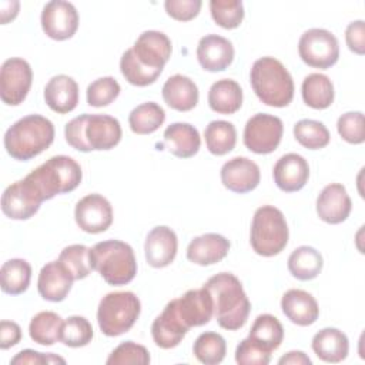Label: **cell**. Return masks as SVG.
<instances>
[{"instance_id": "2", "label": "cell", "mask_w": 365, "mask_h": 365, "mask_svg": "<svg viewBox=\"0 0 365 365\" xmlns=\"http://www.w3.org/2000/svg\"><path fill=\"white\" fill-rule=\"evenodd\" d=\"M53 123L40 115L29 114L11 124L4 133V148L17 161H29L46 151L54 141Z\"/></svg>"}, {"instance_id": "40", "label": "cell", "mask_w": 365, "mask_h": 365, "mask_svg": "<svg viewBox=\"0 0 365 365\" xmlns=\"http://www.w3.org/2000/svg\"><path fill=\"white\" fill-rule=\"evenodd\" d=\"M292 133L295 140L308 150H321L331 141V134L324 123L311 118L297 121Z\"/></svg>"}, {"instance_id": "50", "label": "cell", "mask_w": 365, "mask_h": 365, "mask_svg": "<svg viewBox=\"0 0 365 365\" xmlns=\"http://www.w3.org/2000/svg\"><path fill=\"white\" fill-rule=\"evenodd\" d=\"M345 41L348 48L358 54H365V23L364 20L351 21L345 29Z\"/></svg>"}, {"instance_id": "15", "label": "cell", "mask_w": 365, "mask_h": 365, "mask_svg": "<svg viewBox=\"0 0 365 365\" xmlns=\"http://www.w3.org/2000/svg\"><path fill=\"white\" fill-rule=\"evenodd\" d=\"M123 137L121 124L108 114H88L84 125V140L90 151H107L118 145Z\"/></svg>"}, {"instance_id": "12", "label": "cell", "mask_w": 365, "mask_h": 365, "mask_svg": "<svg viewBox=\"0 0 365 365\" xmlns=\"http://www.w3.org/2000/svg\"><path fill=\"white\" fill-rule=\"evenodd\" d=\"M41 29L53 40L64 41L71 38L78 29V13L74 4L64 0H51L41 11Z\"/></svg>"}, {"instance_id": "52", "label": "cell", "mask_w": 365, "mask_h": 365, "mask_svg": "<svg viewBox=\"0 0 365 365\" xmlns=\"http://www.w3.org/2000/svg\"><path fill=\"white\" fill-rule=\"evenodd\" d=\"M10 364H13V365H23V364L43 365V364H50V361H48V354H41L34 349H23L11 358Z\"/></svg>"}, {"instance_id": "34", "label": "cell", "mask_w": 365, "mask_h": 365, "mask_svg": "<svg viewBox=\"0 0 365 365\" xmlns=\"http://www.w3.org/2000/svg\"><path fill=\"white\" fill-rule=\"evenodd\" d=\"M165 121L164 108L155 101L138 104L128 114V125L134 134L147 135L155 133Z\"/></svg>"}, {"instance_id": "46", "label": "cell", "mask_w": 365, "mask_h": 365, "mask_svg": "<svg viewBox=\"0 0 365 365\" xmlns=\"http://www.w3.org/2000/svg\"><path fill=\"white\" fill-rule=\"evenodd\" d=\"M336 130L341 138L349 144L358 145L365 141V125L362 111H348L336 121Z\"/></svg>"}, {"instance_id": "8", "label": "cell", "mask_w": 365, "mask_h": 365, "mask_svg": "<svg viewBox=\"0 0 365 365\" xmlns=\"http://www.w3.org/2000/svg\"><path fill=\"white\" fill-rule=\"evenodd\" d=\"M298 54L307 66L327 70L339 58V43L335 34L327 29H309L299 37Z\"/></svg>"}, {"instance_id": "27", "label": "cell", "mask_w": 365, "mask_h": 365, "mask_svg": "<svg viewBox=\"0 0 365 365\" xmlns=\"http://www.w3.org/2000/svg\"><path fill=\"white\" fill-rule=\"evenodd\" d=\"M161 96L170 108L180 113L191 111L200 98L197 84L184 74L170 76L161 88Z\"/></svg>"}, {"instance_id": "35", "label": "cell", "mask_w": 365, "mask_h": 365, "mask_svg": "<svg viewBox=\"0 0 365 365\" xmlns=\"http://www.w3.org/2000/svg\"><path fill=\"white\" fill-rule=\"evenodd\" d=\"M31 279V267L23 258H11L1 265L0 282L1 291L9 295L23 294Z\"/></svg>"}, {"instance_id": "16", "label": "cell", "mask_w": 365, "mask_h": 365, "mask_svg": "<svg viewBox=\"0 0 365 365\" xmlns=\"http://www.w3.org/2000/svg\"><path fill=\"white\" fill-rule=\"evenodd\" d=\"M315 210L321 221L327 224L344 222L352 210L351 197L341 182H331L325 185L317 197Z\"/></svg>"}, {"instance_id": "41", "label": "cell", "mask_w": 365, "mask_h": 365, "mask_svg": "<svg viewBox=\"0 0 365 365\" xmlns=\"http://www.w3.org/2000/svg\"><path fill=\"white\" fill-rule=\"evenodd\" d=\"M57 259L71 274L74 281L87 278L93 271L90 264V248L83 244H71L64 247Z\"/></svg>"}, {"instance_id": "36", "label": "cell", "mask_w": 365, "mask_h": 365, "mask_svg": "<svg viewBox=\"0 0 365 365\" xmlns=\"http://www.w3.org/2000/svg\"><path fill=\"white\" fill-rule=\"evenodd\" d=\"M207 150L214 155H225L234 150L237 144V130L232 123L225 120H214L204 130Z\"/></svg>"}, {"instance_id": "30", "label": "cell", "mask_w": 365, "mask_h": 365, "mask_svg": "<svg viewBox=\"0 0 365 365\" xmlns=\"http://www.w3.org/2000/svg\"><path fill=\"white\" fill-rule=\"evenodd\" d=\"M242 88L232 78H221L211 84L208 90V106L217 114L230 115L242 106Z\"/></svg>"}, {"instance_id": "19", "label": "cell", "mask_w": 365, "mask_h": 365, "mask_svg": "<svg viewBox=\"0 0 365 365\" xmlns=\"http://www.w3.org/2000/svg\"><path fill=\"white\" fill-rule=\"evenodd\" d=\"M235 56L232 43L218 34H207L197 46V60L202 70L210 73L227 70Z\"/></svg>"}, {"instance_id": "9", "label": "cell", "mask_w": 365, "mask_h": 365, "mask_svg": "<svg viewBox=\"0 0 365 365\" xmlns=\"http://www.w3.org/2000/svg\"><path fill=\"white\" fill-rule=\"evenodd\" d=\"M282 134L284 124L279 117L257 113L245 123L242 141L251 153L271 154L278 148Z\"/></svg>"}, {"instance_id": "44", "label": "cell", "mask_w": 365, "mask_h": 365, "mask_svg": "<svg viewBox=\"0 0 365 365\" xmlns=\"http://www.w3.org/2000/svg\"><path fill=\"white\" fill-rule=\"evenodd\" d=\"M121 87L120 83L111 77H100L94 81H91L86 91L87 104L91 107H106L111 104L118 96H120Z\"/></svg>"}, {"instance_id": "5", "label": "cell", "mask_w": 365, "mask_h": 365, "mask_svg": "<svg viewBox=\"0 0 365 365\" xmlns=\"http://www.w3.org/2000/svg\"><path fill=\"white\" fill-rule=\"evenodd\" d=\"M40 191L41 197L51 200L58 194L74 191L81 180L80 164L68 155H54L26 175Z\"/></svg>"}, {"instance_id": "23", "label": "cell", "mask_w": 365, "mask_h": 365, "mask_svg": "<svg viewBox=\"0 0 365 365\" xmlns=\"http://www.w3.org/2000/svg\"><path fill=\"white\" fill-rule=\"evenodd\" d=\"M73 282L74 278L71 274L57 259L47 262L40 269L37 278V289L43 299L50 302H61L71 291Z\"/></svg>"}, {"instance_id": "47", "label": "cell", "mask_w": 365, "mask_h": 365, "mask_svg": "<svg viewBox=\"0 0 365 365\" xmlns=\"http://www.w3.org/2000/svg\"><path fill=\"white\" fill-rule=\"evenodd\" d=\"M271 361V354L255 345L248 336L235 348V362L238 365H267Z\"/></svg>"}, {"instance_id": "53", "label": "cell", "mask_w": 365, "mask_h": 365, "mask_svg": "<svg viewBox=\"0 0 365 365\" xmlns=\"http://www.w3.org/2000/svg\"><path fill=\"white\" fill-rule=\"evenodd\" d=\"M279 365H311V358L302 351H289L278 359Z\"/></svg>"}, {"instance_id": "25", "label": "cell", "mask_w": 365, "mask_h": 365, "mask_svg": "<svg viewBox=\"0 0 365 365\" xmlns=\"http://www.w3.org/2000/svg\"><path fill=\"white\" fill-rule=\"evenodd\" d=\"M44 101L57 114L71 113L78 104V84L67 74L53 76L44 87Z\"/></svg>"}, {"instance_id": "14", "label": "cell", "mask_w": 365, "mask_h": 365, "mask_svg": "<svg viewBox=\"0 0 365 365\" xmlns=\"http://www.w3.org/2000/svg\"><path fill=\"white\" fill-rule=\"evenodd\" d=\"M220 177L222 185L228 191L245 194L258 187L261 181V171L257 163L238 155L222 164Z\"/></svg>"}, {"instance_id": "11", "label": "cell", "mask_w": 365, "mask_h": 365, "mask_svg": "<svg viewBox=\"0 0 365 365\" xmlns=\"http://www.w3.org/2000/svg\"><path fill=\"white\" fill-rule=\"evenodd\" d=\"M33 70L24 58L11 57L1 64L0 97L7 106L21 104L31 87Z\"/></svg>"}, {"instance_id": "33", "label": "cell", "mask_w": 365, "mask_h": 365, "mask_svg": "<svg viewBox=\"0 0 365 365\" xmlns=\"http://www.w3.org/2000/svg\"><path fill=\"white\" fill-rule=\"evenodd\" d=\"M301 96L308 107L314 110H325L334 103V84L328 76L311 73L302 80Z\"/></svg>"}, {"instance_id": "4", "label": "cell", "mask_w": 365, "mask_h": 365, "mask_svg": "<svg viewBox=\"0 0 365 365\" xmlns=\"http://www.w3.org/2000/svg\"><path fill=\"white\" fill-rule=\"evenodd\" d=\"M90 264L93 271L114 287L131 282L137 274L134 250L121 240H106L90 248Z\"/></svg>"}, {"instance_id": "37", "label": "cell", "mask_w": 365, "mask_h": 365, "mask_svg": "<svg viewBox=\"0 0 365 365\" xmlns=\"http://www.w3.org/2000/svg\"><path fill=\"white\" fill-rule=\"evenodd\" d=\"M63 318L53 311H41L36 314L29 324V335L38 345H54L60 341Z\"/></svg>"}, {"instance_id": "51", "label": "cell", "mask_w": 365, "mask_h": 365, "mask_svg": "<svg viewBox=\"0 0 365 365\" xmlns=\"http://www.w3.org/2000/svg\"><path fill=\"white\" fill-rule=\"evenodd\" d=\"M21 339V328L14 321L3 319L0 322V348L9 349L17 345Z\"/></svg>"}, {"instance_id": "54", "label": "cell", "mask_w": 365, "mask_h": 365, "mask_svg": "<svg viewBox=\"0 0 365 365\" xmlns=\"http://www.w3.org/2000/svg\"><path fill=\"white\" fill-rule=\"evenodd\" d=\"M20 3L19 1H10V9H7V3L1 1L0 3V16H1V24H7L9 21L14 20L16 16L19 14Z\"/></svg>"}, {"instance_id": "24", "label": "cell", "mask_w": 365, "mask_h": 365, "mask_svg": "<svg viewBox=\"0 0 365 365\" xmlns=\"http://www.w3.org/2000/svg\"><path fill=\"white\" fill-rule=\"evenodd\" d=\"M230 241L217 232H207L192 238L187 247V259L208 267L222 261L230 252Z\"/></svg>"}, {"instance_id": "38", "label": "cell", "mask_w": 365, "mask_h": 365, "mask_svg": "<svg viewBox=\"0 0 365 365\" xmlns=\"http://www.w3.org/2000/svg\"><path fill=\"white\" fill-rule=\"evenodd\" d=\"M194 356L205 365L221 364L227 354V342L218 332L207 331L197 336L192 345Z\"/></svg>"}, {"instance_id": "29", "label": "cell", "mask_w": 365, "mask_h": 365, "mask_svg": "<svg viewBox=\"0 0 365 365\" xmlns=\"http://www.w3.org/2000/svg\"><path fill=\"white\" fill-rule=\"evenodd\" d=\"M164 145L173 155L190 158L198 153L201 137L190 123H173L164 130Z\"/></svg>"}, {"instance_id": "48", "label": "cell", "mask_w": 365, "mask_h": 365, "mask_svg": "<svg viewBox=\"0 0 365 365\" xmlns=\"http://www.w3.org/2000/svg\"><path fill=\"white\" fill-rule=\"evenodd\" d=\"M201 0H165V13L178 21H190L195 19L201 10Z\"/></svg>"}, {"instance_id": "32", "label": "cell", "mask_w": 365, "mask_h": 365, "mask_svg": "<svg viewBox=\"0 0 365 365\" xmlns=\"http://www.w3.org/2000/svg\"><path fill=\"white\" fill-rule=\"evenodd\" d=\"M287 267L294 278L299 281H311L321 274L324 259L321 252L314 247L301 245L289 254Z\"/></svg>"}, {"instance_id": "49", "label": "cell", "mask_w": 365, "mask_h": 365, "mask_svg": "<svg viewBox=\"0 0 365 365\" xmlns=\"http://www.w3.org/2000/svg\"><path fill=\"white\" fill-rule=\"evenodd\" d=\"M87 117H88L87 113L80 114L73 120H70L64 127V137L67 144L81 153H90V148L87 147L84 140V125H86Z\"/></svg>"}, {"instance_id": "26", "label": "cell", "mask_w": 365, "mask_h": 365, "mask_svg": "<svg viewBox=\"0 0 365 365\" xmlns=\"http://www.w3.org/2000/svg\"><path fill=\"white\" fill-rule=\"evenodd\" d=\"M281 309L284 315L295 325H312L319 317L317 299L304 289H288L281 298Z\"/></svg>"}, {"instance_id": "10", "label": "cell", "mask_w": 365, "mask_h": 365, "mask_svg": "<svg viewBox=\"0 0 365 365\" xmlns=\"http://www.w3.org/2000/svg\"><path fill=\"white\" fill-rule=\"evenodd\" d=\"M44 198L36 185L27 178L10 184L1 195V211L11 220H29L38 210Z\"/></svg>"}, {"instance_id": "22", "label": "cell", "mask_w": 365, "mask_h": 365, "mask_svg": "<svg viewBox=\"0 0 365 365\" xmlns=\"http://www.w3.org/2000/svg\"><path fill=\"white\" fill-rule=\"evenodd\" d=\"M274 182L284 192H297L305 187L309 178L308 161L297 154L288 153L279 157L272 168Z\"/></svg>"}, {"instance_id": "6", "label": "cell", "mask_w": 365, "mask_h": 365, "mask_svg": "<svg viewBox=\"0 0 365 365\" xmlns=\"http://www.w3.org/2000/svg\"><path fill=\"white\" fill-rule=\"evenodd\" d=\"M289 230L282 211L274 205H262L255 210L250 244L255 254L261 257L278 255L288 244Z\"/></svg>"}, {"instance_id": "17", "label": "cell", "mask_w": 365, "mask_h": 365, "mask_svg": "<svg viewBox=\"0 0 365 365\" xmlns=\"http://www.w3.org/2000/svg\"><path fill=\"white\" fill-rule=\"evenodd\" d=\"M188 331L190 328L177 311L175 299H171L151 324L153 341L161 349H171L180 345Z\"/></svg>"}, {"instance_id": "13", "label": "cell", "mask_w": 365, "mask_h": 365, "mask_svg": "<svg viewBox=\"0 0 365 365\" xmlns=\"http://www.w3.org/2000/svg\"><path fill=\"white\" fill-rule=\"evenodd\" d=\"M74 220L81 231L100 234L107 231L113 224V207L101 194H87L77 201Z\"/></svg>"}, {"instance_id": "31", "label": "cell", "mask_w": 365, "mask_h": 365, "mask_svg": "<svg viewBox=\"0 0 365 365\" xmlns=\"http://www.w3.org/2000/svg\"><path fill=\"white\" fill-rule=\"evenodd\" d=\"M248 338L261 349L271 354L278 349L284 341L282 324L271 314H261L254 319Z\"/></svg>"}, {"instance_id": "45", "label": "cell", "mask_w": 365, "mask_h": 365, "mask_svg": "<svg viewBox=\"0 0 365 365\" xmlns=\"http://www.w3.org/2000/svg\"><path fill=\"white\" fill-rule=\"evenodd\" d=\"M150 352L144 345L135 344L133 341L121 342L113 352L108 355L106 364L108 365H147L150 364Z\"/></svg>"}, {"instance_id": "39", "label": "cell", "mask_w": 365, "mask_h": 365, "mask_svg": "<svg viewBox=\"0 0 365 365\" xmlns=\"http://www.w3.org/2000/svg\"><path fill=\"white\" fill-rule=\"evenodd\" d=\"M120 71L123 77L133 86L137 87H147L157 81L163 70H155L144 66L135 57L133 48H128L123 53L120 58Z\"/></svg>"}, {"instance_id": "1", "label": "cell", "mask_w": 365, "mask_h": 365, "mask_svg": "<svg viewBox=\"0 0 365 365\" xmlns=\"http://www.w3.org/2000/svg\"><path fill=\"white\" fill-rule=\"evenodd\" d=\"M212 297L214 317L218 325L227 331L242 328L251 311V302L241 281L231 272H220L204 284Z\"/></svg>"}, {"instance_id": "3", "label": "cell", "mask_w": 365, "mask_h": 365, "mask_svg": "<svg viewBox=\"0 0 365 365\" xmlns=\"http://www.w3.org/2000/svg\"><path fill=\"white\" fill-rule=\"evenodd\" d=\"M250 83L261 103L269 107H287L294 98V80L285 66L275 57L265 56L254 61Z\"/></svg>"}, {"instance_id": "18", "label": "cell", "mask_w": 365, "mask_h": 365, "mask_svg": "<svg viewBox=\"0 0 365 365\" xmlns=\"http://www.w3.org/2000/svg\"><path fill=\"white\" fill-rule=\"evenodd\" d=\"M135 57L144 66L155 70H163L168 63L173 51L171 40L167 34L158 30H145L143 31L134 46L131 47Z\"/></svg>"}, {"instance_id": "42", "label": "cell", "mask_w": 365, "mask_h": 365, "mask_svg": "<svg viewBox=\"0 0 365 365\" xmlns=\"http://www.w3.org/2000/svg\"><path fill=\"white\" fill-rule=\"evenodd\" d=\"M93 327L86 317L71 315L63 321L60 342L70 348H81L91 342Z\"/></svg>"}, {"instance_id": "21", "label": "cell", "mask_w": 365, "mask_h": 365, "mask_svg": "<svg viewBox=\"0 0 365 365\" xmlns=\"http://www.w3.org/2000/svg\"><path fill=\"white\" fill-rule=\"evenodd\" d=\"M174 299L177 311L188 328L202 327L214 317L212 297L204 285L197 289H188L182 297Z\"/></svg>"}, {"instance_id": "7", "label": "cell", "mask_w": 365, "mask_h": 365, "mask_svg": "<svg viewBox=\"0 0 365 365\" xmlns=\"http://www.w3.org/2000/svg\"><path fill=\"white\" fill-rule=\"evenodd\" d=\"M141 302L131 291L106 294L97 308V322L106 336H118L128 332L137 322Z\"/></svg>"}, {"instance_id": "28", "label": "cell", "mask_w": 365, "mask_h": 365, "mask_svg": "<svg viewBox=\"0 0 365 365\" xmlns=\"http://www.w3.org/2000/svg\"><path fill=\"white\" fill-rule=\"evenodd\" d=\"M311 348L321 361L328 364H338L348 356L349 341L341 329L327 327L319 329L312 336Z\"/></svg>"}, {"instance_id": "20", "label": "cell", "mask_w": 365, "mask_h": 365, "mask_svg": "<svg viewBox=\"0 0 365 365\" xmlns=\"http://www.w3.org/2000/svg\"><path fill=\"white\" fill-rule=\"evenodd\" d=\"M178 250L177 234L167 225L154 227L145 237L144 254L145 261L153 268L168 267Z\"/></svg>"}, {"instance_id": "43", "label": "cell", "mask_w": 365, "mask_h": 365, "mask_svg": "<svg viewBox=\"0 0 365 365\" xmlns=\"http://www.w3.org/2000/svg\"><path fill=\"white\" fill-rule=\"evenodd\" d=\"M210 13L214 23L227 30L240 27L245 14L241 0H211Z\"/></svg>"}]
</instances>
